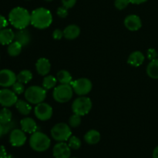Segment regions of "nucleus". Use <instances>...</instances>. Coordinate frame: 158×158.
I'll return each instance as SVG.
<instances>
[{
  "label": "nucleus",
  "instance_id": "obj_1",
  "mask_svg": "<svg viewBox=\"0 0 158 158\" xmlns=\"http://www.w3.org/2000/svg\"><path fill=\"white\" fill-rule=\"evenodd\" d=\"M9 21L15 29H26L31 24V14L24 8L15 7L9 12Z\"/></svg>",
  "mask_w": 158,
  "mask_h": 158
},
{
  "label": "nucleus",
  "instance_id": "obj_2",
  "mask_svg": "<svg viewBox=\"0 0 158 158\" xmlns=\"http://www.w3.org/2000/svg\"><path fill=\"white\" fill-rule=\"evenodd\" d=\"M52 23V15L46 8H37L31 12V25L39 29H44L50 26Z\"/></svg>",
  "mask_w": 158,
  "mask_h": 158
},
{
  "label": "nucleus",
  "instance_id": "obj_3",
  "mask_svg": "<svg viewBox=\"0 0 158 158\" xmlns=\"http://www.w3.org/2000/svg\"><path fill=\"white\" fill-rule=\"evenodd\" d=\"M51 144L49 137L44 133L35 131L32 134L29 139V145L33 151L36 152H44L47 151Z\"/></svg>",
  "mask_w": 158,
  "mask_h": 158
},
{
  "label": "nucleus",
  "instance_id": "obj_4",
  "mask_svg": "<svg viewBox=\"0 0 158 158\" xmlns=\"http://www.w3.org/2000/svg\"><path fill=\"white\" fill-rule=\"evenodd\" d=\"M25 98L32 104H39L44 101L46 97V90L43 86H31L25 90Z\"/></svg>",
  "mask_w": 158,
  "mask_h": 158
},
{
  "label": "nucleus",
  "instance_id": "obj_5",
  "mask_svg": "<svg viewBox=\"0 0 158 158\" xmlns=\"http://www.w3.org/2000/svg\"><path fill=\"white\" fill-rule=\"evenodd\" d=\"M51 136L57 142L67 141L72 136V131L69 125L66 123H56L51 129Z\"/></svg>",
  "mask_w": 158,
  "mask_h": 158
},
{
  "label": "nucleus",
  "instance_id": "obj_6",
  "mask_svg": "<svg viewBox=\"0 0 158 158\" xmlns=\"http://www.w3.org/2000/svg\"><path fill=\"white\" fill-rule=\"evenodd\" d=\"M73 95V89L70 84H61L56 86L52 92L53 99L60 103L69 101Z\"/></svg>",
  "mask_w": 158,
  "mask_h": 158
},
{
  "label": "nucleus",
  "instance_id": "obj_7",
  "mask_svg": "<svg viewBox=\"0 0 158 158\" xmlns=\"http://www.w3.org/2000/svg\"><path fill=\"white\" fill-rule=\"evenodd\" d=\"M93 103L89 97L81 96L75 99L72 104V110L73 114L80 116H85L90 112Z\"/></svg>",
  "mask_w": 158,
  "mask_h": 158
},
{
  "label": "nucleus",
  "instance_id": "obj_8",
  "mask_svg": "<svg viewBox=\"0 0 158 158\" xmlns=\"http://www.w3.org/2000/svg\"><path fill=\"white\" fill-rule=\"evenodd\" d=\"M70 85L72 86L74 92L80 97L87 95L92 90L93 88L92 82L87 78L77 79L73 81Z\"/></svg>",
  "mask_w": 158,
  "mask_h": 158
},
{
  "label": "nucleus",
  "instance_id": "obj_9",
  "mask_svg": "<svg viewBox=\"0 0 158 158\" xmlns=\"http://www.w3.org/2000/svg\"><path fill=\"white\" fill-rule=\"evenodd\" d=\"M34 114H35L36 118L40 120L46 121L52 117V108L48 103L42 102L35 106V109H34Z\"/></svg>",
  "mask_w": 158,
  "mask_h": 158
},
{
  "label": "nucleus",
  "instance_id": "obj_10",
  "mask_svg": "<svg viewBox=\"0 0 158 158\" xmlns=\"http://www.w3.org/2000/svg\"><path fill=\"white\" fill-rule=\"evenodd\" d=\"M18 101L17 94L13 92V90L5 88L0 89V105L4 107H10L15 105Z\"/></svg>",
  "mask_w": 158,
  "mask_h": 158
},
{
  "label": "nucleus",
  "instance_id": "obj_11",
  "mask_svg": "<svg viewBox=\"0 0 158 158\" xmlns=\"http://www.w3.org/2000/svg\"><path fill=\"white\" fill-rule=\"evenodd\" d=\"M27 137H26V133L22 129L15 128L12 130L9 134V143L11 145L15 148H19L23 146L26 142Z\"/></svg>",
  "mask_w": 158,
  "mask_h": 158
},
{
  "label": "nucleus",
  "instance_id": "obj_12",
  "mask_svg": "<svg viewBox=\"0 0 158 158\" xmlns=\"http://www.w3.org/2000/svg\"><path fill=\"white\" fill-rule=\"evenodd\" d=\"M17 81L16 75L13 71L9 69L0 70V86L4 88L12 86Z\"/></svg>",
  "mask_w": 158,
  "mask_h": 158
},
{
  "label": "nucleus",
  "instance_id": "obj_13",
  "mask_svg": "<svg viewBox=\"0 0 158 158\" xmlns=\"http://www.w3.org/2000/svg\"><path fill=\"white\" fill-rule=\"evenodd\" d=\"M52 154L55 158H69L71 155V148L65 142H58L53 147Z\"/></svg>",
  "mask_w": 158,
  "mask_h": 158
},
{
  "label": "nucleus",
  "instance_id": "obj_14",
  "mask_svg": "<svg viewBox=\"0 0 158 158\" xmlns=\"http://www.w3.org/2000/svg\"><path fill=\"white\" fill-rule=\"evenodd\" d=\"M124 26L128 30L137 31L141 28L142 21L140 17L137 15H129L125 18Z\"/></svg>",
  "mask_w": 158,
  "mask_h": 158
},
{
  "label": "nucleus",
  "instance_id": "obj_15",
  "mask_svg": "<svg viewBox=\"0 0 158 158\" xmlns=\"http://www.w3.org/2000/svg\"><path fill=\"white\" fill-rule=\"evenodd\" d=\"M20 126H21V129L27 134H33L35 131H37V128H38L35 121L31 117H25L22 119L20 121Z\"/></svg>",
  "mask_w": 158,
  "mask_h": 158
},
{
  "label": "nucleus",
  "instance_id": "obj_16",
  "mask_svg": "<svg viewBox=\"0 0 158 158\" xmlns=\"http://www.w3.org/2000/svg\"><path fill=\"white\" fill-rule=\"evenodd\" d=\"M35 69L37 73L41 76H46L51 69L50 62L46 58H40L35 63Z\"/></svg>",
  "mask_w": 158,
  "mask_h": 158
},
{
  "label": "nucleus",
  "instance_id": "obj_17",
  "mask_svg": "<svg viewBox=\"0 0 158 158\" xmlns=\"http://www.w3.org/2000/svg\"><path fill=\"white\" fill-rule=\"evenodd\" d=\"M15 41L19 43L23 46H26L31 42V34L26 29H19L15 32Z\"/></svg>",
  "mask_w": 158,
  "mask_h": 158
},
{
  "label": "nucleus",
  "instance_id": "obj_18",
  "mask_svg": "<svg viewBox=\"0 0 158 158\" xmlns=\"http://www.w3.org/2000/svg\"><path fill=\"white\" fill-rule=\"evenodd\" d=\"M145 60V56L140 51H134L131 52L127 60L128 64L132 66L138 67L141 66Z\"/></svg>",
  "mask_w": 158,
  "mask_h": 158
},
{
  "label": "nucleus",
  "instance_id": "obj_19",
  "mask_svg": "<svg viewBox=\"0 0 158 158\" xmlns=\"http://www.w3.org/2000/svg\"><path fill=\"white\" fill-rule=\"evenodd\" d=\"M80 34V28L75 24L69 25L63 30V35L66 40H73L77 39Z\"/></svg>",
  "mask_w": 158,
  "mask_h": 158
},
{
  "label": "nucleus",
  "instance_id": "obj_20",
  "mask_svg": "<svg viewBox=\"0 0 158 158\" xmlns=\"http://www.w3.org/2000/svg\"><path fill=\"white\" fill-rule=\"evenodd\" d=\"M15 40V32L11 29H2L0 30V44L9 45Z\"/></svg>",
  "mask_w": 158,
  "mask_h": 158
},
{
  "label": "nucleus",
  "instance_id": "obj_21",
  "mask_svg": "<svg viewBox=\"0 0 158 158\" xmlns=\"http://www.w3.org/2000/svg\"><path fill=\"white\" fill-rule=\"evenodd\" d=\"M84 140L90 145L97 144L100 140V134L97 130H90L84 136Z\"/></svg>",
  "mask_w": 158,
  "mask_h": 158
},
{
  "label": "nucleus",
  "instance_id": "obj_22",
  "mask_svg": "<svg viewBox=\"0 0 158 158\" xmlns=\"http://www.w3.org/2000/svg\"><path fill=\"white\" fill-rule=\"evenodd\" d=\"M15 107L19 113L23 116L29 115L32 110V106H30L29 102L24 101L23 100H18L15 103Z\"/></svg>",
  "mask_w": 158,
  "mask_h": 158
},
{
  "label": "nucleus",
  "instance_id": "obj_23",
  "mask_svg": "<svg viewBox=\"0 0 158 158\" xmlns=\"http://www.w3.org/2000/svg\"><path fill=\"white\" fill-rule=\"evenodd\" d=\"M147 73L148 77L154 80L158 79V59L151 60L147 67Z\"/></svg>",
  "mask_w": 158,
  "mask_h": 158
},
{
  "label": "nucleus",
  "instance_id": "obj_24",
  "mask_svg": "<svg viewBox=\"0 0 158 158\" xmlns=\"http://www.w3.org/2000/svg\"><path fill=\"white\" fill-rule=\"evenodd\" d=\"M57 80L61 84H71L73 82V77L69 71L62 69L57 73L56 75Z\"/></svg>",
  "mask_w": 158,
  "mask_h": 158
},
{
  "label": "nucleus",
  "instance_id": "obj_25",
  "mask_svg": "<svg viewBox=\"0 0 158 158\" xmlns=\"http://www.w3.org/2000/svg\"><path fill=\"white\" fill-rule=\"evenodd\" d=\"M23 46L17 41H13L9 45L7 48V52L10 56L15 57L19 55L22 52Z\"/></svg>",
  "mask_w": 158,
  "mask_h": 158
},
{
  "label": "nucleus",
  "instance_id": "obj_26",
  "mask_svg": "<svg viewBox=\"0 0 158 158\" xmlns=\"http://www.w3.org/2000/svg\"><path fill=\"white\" fill-rule=\"evenodd\" d=\"M17 81L20 82V83L26 84L30 82L32 79V73L31 71L28 70V69H23V70L20 71L16 75Z\"/></svg>",
  "mask_w": 158,
  "mask_h": 158
},
{
  "label": "nucleus",
  "instance_id": "obj_27",
  "mask_svg": "<svg viewBox=\"0 0 158 158\" xmlns=\"http://www.w3.org/2000/svg\"><path fill=\"white\" fill-rule=\"evenodd\" d=\"M57 78L52 75H46L43 80V87L46 90L51 89L56 85Z\"/></svg>",
  "mask_w": 158,
  "mask_h": 158
},
{
  "label": "nucleus",
  "instance_id": "obj_28",
  "mask_svg": "<svg viewBox=\"0 0 158 158\" xmlns=\"http://www.w3.org/2000/svg\"><path fill=\"white\" fill-rule=\"evenodd\" d=\"M12 120V113L8 107H4L0 110V123L5 124Z\"/></svg>",
  "mask_w": 158,
  "mask_h": 158
},
{
  "label": "nucleus",
  "instance_id": "obj_29",
  "mask_svg": "<svg viewBox=\"0 0 158 158\" xmlns=\"http://www.w3.org/2000/svg\"><path fill=\"white\" fill-rule=\"evenodd\" d=\"M68 145L72 150H78L81 147V140L77 136H71L68 140Z\"/></svg>",
  "mask_w": 158,
  "mask_h": 158
},
{
  "label": "nucleus",
  "instance_id": "obj_30",
  "mask_svg": "<svg viewBox=\"0 0 158 158\" xmlns=\"http://www.w3.org/2000/svg\"><path fill=\"white\" fill-rule=\"evenodd\" d=\"M81 123V116L78 114H73L69 119V127L73 128H76L79 127Z\"/></svg>",
  "mask_w": 158,
  "mask_h": 158
},
{
  "label": "nucleus",
  "instance_id": "obj_31",
  "mask_svg": "<svg viewBox=\"0 0 158 158\" xmlns=\"http://www.w3.org/2000/svg\"><path fill=\"white\" fill-rule=\"evenodd\" d=\"M17 126V123L15 120H12L10 122L7 123H5V124H2L3 127V135H6L8 133L11 132L12 130L15 129Z\"/></svg>",
  "mask_w": 158,
  "mask_h": 158
},
{
  "label": "nucleus",
  "instance_id": "obj_32",
  "mask_svg": "<svg viewBox=\"0 0 158 158\" xmlns=\"http://www.w3.org/2000/svg\"><path fill=\"white\" fill-rule=\"evenodd\" d=\"M12 90L15 94H16L17 95H19V94H23L25 92V86L24 84L20 82L16 81L13 85L12 86Z\"/></svg>",
  "mask_w": 158,
  "mask_h": 158
},
{
  "label": "nucleus",
  "instance_id": "obj_33",
  "mask_svg": "<svg viewBox=\"0 0 158 158\" xmlns=\"http://www.w3.org/2000/svg\"><path fill=\"white\" fill-rule=\"evenodd\" d=\"M130 0H115L114 1V6L119 10H123L125 8L127 7L129 5Z\"/></svg>",
  "mask_w": 158,
  "mask_h": 158
},
{
  "label": "nucleus",
  "instance_id": "obj_34",
  "mask_svg": "<svg viewBox=\"0 0 158 158\" xmlns=\"http://www.w3.org/2000/svg\"><path fill=\"white\" fill-rule=\"evenodd\" d=\"M67 9H68L65 8L64 6H63V7H59L58 9H57V11H56L57 15H58L60 18H62V19L66 18V17L68 15Z\"/></svg>",
  "mask_w": 158,
  "mask_h": 158
},
{
  "label": "nucleus",
  "instance_id": "obj_35",
  "mask_svg": "<svg viewBox=\"0 0 158 158\" xmlns=\"http://www.w3.org/2000/svg\"><path fill=\"white\" fill-rule=\"evenodd\" d=\"M147 56H148V58L151 61V60L157 59V57L158 56V52L156 51V49H153V48H150L148 52H147Z\"/></svg>",
  "mask_w": 158,
  "mask_h": 158
},
{
  "label": "nucleus",
  "instance_id": "obj_36",
  "mask_svg": "<svg viewBox=\"0 0 158 158\" xmlns=\"http://www.w3.org/2000/svg\"><path fill=\"white\" fill-rule=\"evenodd\" d=\"M63 37H64V35H63V31H62L61 29H56L52 32V38H53L54 40H61Z\"/></svg>",
  "mask_w": 158,
  "mask_h": 158
},
{
  "label": "nucleus",
  "instance_id": "obj_37",
  "mask_svg": "<svg viewBox=\"0 0 158 158\" xmlns=\"http://www.w3.org/2000/svg\"><path fill=\"white\" fill-rule=\"evenodd\" d=\"M77 0H62L63 6L66 9H71L76 5Z\"/></svg>",
  "mask_w": 158,
  "mask_h": 158
},
{
  "label": "nucleus",
  "instance_id": "obj_38",
  "mask_svg": "<svg viewBox=\"0 0 158 158\" xmlns=\"http://www.w3.org/2000/svg\"><path fill=\"white\" fill-rule=\"evenodd\" d=\"M8 26V21L3 15H0V30L5 29Z\"/></svg>",
  "mask_w": 158,
  "mask_h": 158
},
{
  "label": "nucleus",
  "instance_id": "obj_39",
  "mask_svg": "<svg viewBox=\"0 0 158 158\" xmlns=\"http://www.w3.org/2000/svg\"><path fill=\"white\" fill-rule=\"evenodd\" d=\"M7 156V152H6V149L4 146L1 145L0 146V158H4Z\"/></svg>",
  "mask_w": 158,
  "mask_h": 158
},
{
  "label": "nucleus",
  "instance_id": "obj_40",
  "mask_svg": "<svg viewBox=\"0 0 158 158\" xmlns=\"http://www.w3.org/2000/svg\"><path fill=\"white\" fill-rule=\"evenodd\" d=\"M148 0H130V2L132 3V4H135V5H140L142 4V3L145 2Z\"/></svg>",
  "mask_w": 158,
  "mask_h": 158
},
{
  "label": "nucleus",
  "instance_id": "obj_41",
  "mask_svg": "<svg viewBox=\"0 0 158 158\" xmlns=\"http://www.w3.org/2000/svg\"><path fill=\"white\" fill-rule=\"evenodd\" d=\"M153 158H158V146L156 147L153 151Z\"/></svg>",
  "mask_w": 158,
  "mask_h": 158
},
{
  "label": "nucleus",
  "instance_id": "obj_42",
  "mask_svg": "<svg viewBox=\"0 0 158 158\" xmlns=\"http://www.w3.org/2000/svg\"><path fill=\"white\" fill-rule=\"evenodd\" d=\"M3 135V127H2V124L0 123V137Z\"/></svg>",
  "mask_w": 158,
  "mask_h": 158
},
{
  "label": "nucleus",
  "instance_id": "obj_43",
  "mask_svg": "<svg viewBox=\"0 0 158 158\" xmlns=\"http://www.w3.org/2000/svg\"><path fill=\"white\" fill-rule=\"evenodd\" d=\"M4 158H14V157L12 155H11V154H7V156Z\"/></svg>",
  "mask_w": 158,
  "mask_h": 158
},
{
  "label": "nucleus",
  "instance_id": "obj_44",
  "mask_svg": "<svg viewBox=\"0 0 158 158\" xmlns=\"http://www.w3.org/2000/svg\"><path fill=\"white\" fill-rule=\"evenodd\" d=\"M45 1H47V2H51V1H52V0H45Z\"/></svg>",
  "mask_w": 158,
  "mask_h": 158
},
{
  "label": "nucleus",
  "instance_id": "obj_45",
  "mask_svg": "<svg viewBox=\"0 0 158 158\" xmlns=\"http://www.w3.org/2000/svg\"><path fill=\"white\" fill-rule=\"evenodd\" d=\"M73 158H77V157H73Z\"/></svg>",
  "mask_w": 158,
  "mask_h": 158
}]
</instances>
